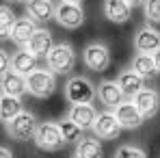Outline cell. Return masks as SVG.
Returning <instances> with one entry per match:
<instances>
[{"instance_id":"4316f807","label":"cell","mask_w":160,"mask_h":158,"mask_svg":"<svg viewBox=\"0 0 160 158\" xmlns=\"http://www.w3.org/2000/svg\"><path fill=\"white\" fill-rule=\"evenodd\" d=\"M115 158H147V154L136 145H121V147H117Z\"/></svg>"},{"instance_id":"4dcf8cb0","label":"cell","mask_w":160,"mask_h":158,"mask_svg":"<svg viewBox=\"0 0 160 158\" xmlns=\"http://www.w3.org/2000/svg\"><path fill=\"white\" fill-rule=\"evenodd\" d=\"M132 7H138V4H145V0H128Z\"/></svg>"},{"instance_id":"1f68e13d","label":"cell","mask_w":160,"mask_h":158,"mask_svg":"<svg viewBox=\"0 0 160 158\" xmlns=\"http://www.w3.org/2000/svg\"><path fill=\"white\" fill-rule=\"evenodd\" d=\"M7 2H28V0H7Z\"/></svg>"},{"instance_id":"484cf974","label":"cell","mask_w":160,"mask_h":158,"mask_svg":"<svg viewBox=\"0 0 160 158\" xmlns=\"http://www.w3.org/2000/svg\"><path fill=\"white\" fill-rule=\"evenodd\" d=\"M143 11L149 24H160V0H145Z\"/></svg>"},{"instance_id":"f1b7e54d","label":"cell","mask_w":160,"mask_h":158,"mask_svg":"<svg viewBox=\"0 0 160 158\" xmlns=\"http://www.w3.org/2000/svg\"><path fill=\"white\" fill-rule=\"evenodd\" d=\"M0 158H13V152H11L9 147H2V150H0Z\"/></svg>"},{"instance_id":"836d02e7","label":"cell","mask_w":160,"mask_h":158,"mask_svg":"<svg viewBox=\"0 0 160 158\" xmlns=\"http://www.w3.org/2000/svg\"><path fill=\"white\" fill-rule=\"evenodd\" d=\"M74 158H80V156H74Z\"/></svg>"},{"instance_id":"7402d4cb","label":"cell","mask_w":160,"mask_h":158,"mask_svg":"<svg viewBox=\"0 0 160 158\" xmlns=\"http://www.w3.org/2000/svg\"><path fill=\"white\" fill-rule=\"evenodd\" d=\"M104 150L98 136H87L80 143H76V156L80 158H102Z\"/></svg>"},{"instance_id":"9c48e42d","label":"cell","mask_w":160,"mask_h":158,"mask_svg":"<svg viewBox=\"0 0 160 158\" xmlns=\"http://www.w3.org/2000/svg\"><path fill=\"white\" fill-rule=\"evenodd\" d=\"M132 102L136 104V108L143 113L145 119H152V117L158 115V110H160V93L156 89L145 87V89H141L132 98Z\"/></svg>"},{"instance_id":"52a82bcc","label":"cell","mask_w":160,"mask_h":158,"mask_svg":"<svg viewBox=\"0 0 160 158\" xmlns=\"http://www.w3.org/2000/svg\"><path fill=\"white\" fill-rule=\"evenodd\" d=\"M54 20L58 22V26L74 30V28L82 26V22H84V11H82V7H80L78 2H65V0H58Z\"/></svg>"},{"instance_id":"277c9868","label":"cell","mask_w":160,"mask_h":158,"mask_svg":"<svg viewBox=\"0 0 160 158\" xmlns=\"http://www.w3.org/2000/svg\"><path fill=\"white\" fill-rule=\"evenodd\" d=\"M46 65L48 69H52L54 74H69L76 65V52L69 43H54V48L46 56Z\"/></svg>"},{"instance_id":"7c38bea8","label":"cell","mask_w":160,"mask_h":158,"mask_svg":"<svg viewBox=\"0 0 160 158\" xmlns=\"http://www.w3.org/2000/svg\"><path fill=\"white\" fill-rule=\"evenodd\" d=\"M160 48V33L156 28L141 26L134 35V50L136 52H145V54H154Z\"/></svg>"},{"instance_id":"7a4b0ae2","label":"cell","mask_w":160,"mask_h":158,"mask_svg":"<svg viewBox=\"0 0 160 158\" xmlns=\"http://www.w3.org/2000/svg\"><path fill=\"white\" fill-rule=\"evenodd\" d=\"M32 141L43 152H58V150H63V145H67L65 136L61 132V126L54 124V121H41L37 126V132H35Z\"/></svg>"},{"instance_id":"d6986e66","label":"cell","mask_w":160,"mask_h":158,"mask_svg":"<svg viewBox=\"0 0 160 158\" xmlns=\"http://www.w3.org/2000/svg\"><path fill=\"white\" fill-rule=\"evenodd\" d=\"M117 82H119V87L123 89L126 98H130V100H132L141 89H145V78H143L141 74H136L132 67H130V69H123V72L117 76Z\"/></svg>"},{"instance_id":"6da1fadb","label":"cell","mask_w":160,"mask_h":158,"mask_svg":"<svg viewBox=\"0 0 160 158\" xmlns=\"http://www.w3.org/2000/svg\"><path fill=\"white\" fill-rule=\"evenodd\" d=\"M98 98V89L95 84L84 76H74L67 80L65 84V100L69 104H91Z\"/></svg>"},{"instance_id":"f546056e","label":"cell","mask_w":160,"mask_h":158,"mask_svg":"<svg viewBox=\"0 0 160 158\" xmlns=\"http://www.w3.org/2000/svg\"><path fill=\"white\" fill-rule=\"evenodd\" d=\"M154 61H156V69L160 72V48L156 50V52H154Z\"/></svg>"},{"instance_id":"4fadbf2b","label":"cell","mask_w":160,"mask_h":158,"mask_svg":"<svg viewBox=\"0 0 160 158\" xmlns=\"http://www.w3.org/2000/svg\"><path fill=\"white\" fill-rule=\"evenodd\" d=\"M104 15L112 24H126L132 15V4L128 0H104Z\"/></svg>"},{"instance_id":"e0dca14e","label":"cell","mask_w":160,"mask_h":158,"mask_svg":"<svg viewBox=\"0 0 160 158\" xmlns=\"http://www.w3.org/2000/svg\"><path fill=\"white\" fill-rule=\"evenodd\" d=\"M98 115H100V113L95 110V106H93V104H74L72 108H69V113H67V117L74 119L82 130L93 128Z\"/></svg>"},{"instance_id":"ffe728a7","label":"cell","mask_w":160,"mask_h":158,"mask_svg":"<svg viewBox=\"0 0 160 158\" xmlns=\"http://www.w3.org/2000/svg\"><path fill=\"white\" fill-rule=\"evenodd\" d=\"M37 59H39V56H35L32 52H28L26 48H24V50H20V52H15L11 56V69H15L18 74L28 76L30 72L39 69V61H37Z\"/></svg>"},{"instance_id":"83f0119b","label":"cell","mask_w":160,"mask_h":158,"mask_svg":"<svg viewBox=\"0 0 160 158\" xmlns=\"http://www.w3.org/2000/svg\"><path fill=\"white\" fill-rule=\"evenodd\" d=\"M9 63H11V61H9V54L2 50V52H0V74H7V72H9Z\"/></svg>"},{"instance_id":"5bb4252c","label":"cell","mask_w":160,"mask_h":158,"mask_svg":"<svg viewBox=\"0 0 160 158\" xmlns=\"http://www.w3.org/2000/svg\"><path fill=\"white\" fill-rule=\"evenodd\" d=\"M37 33V22L32 20V18H18V22L13 24V28H11V41L13 43H18V46H24L26 48L28 41H30V37Z\"/></svg>"},{"instance_id":"5b68a950","label":"cell","mask_w":160,"mask_h":158,"mask_svg":"<svg viewBox=\"0 0 160 158\" xmlns=\"http://www.w3.org/2000/svg\"><path fill=\"white\" fill-rule=\"evenodd\" d=\"M37 126H39L37 117H35L32 113H28V110H22L20 115H15L11 121L4 124V128H7V132H9V136L15 139V141H28V139H35Z\"/></svg>"},{"instance_id":"ba28073f","label":"cell","mask_w":160,"mask_h":158,"mask_svg":"<svg viewBox=\"0 0 160 158\" xmlns=\"http://www.w3.org/2000/svg\"><path fill=\"white\" fill-rule=\"evenodd\" d=\"M93 134L98 136V139H104V141H112V139H117L119 136V132L123 130L121 128V124H119V119H117V115L115 113H110V110H104V113H100L98 115V119H95V124H93Z\"/></svg>"},{"instance_id":"603a6c76","label":"cell","mask_w":160,"mask_h":158,"mask_svg":"<svg viewBox=\"0 0 160 158\" xmlns=\"http://www.w3.org/2000/svg\"><path fill=\"white\" fill-rule=\"evenodd\" d=\"M24 108H22V98H13V95H2L0 100V117L2 121H11L15 115H20Z\"/></svg>"},{"instance_id":"3957f363","label":"cell","mask_w":160,"mask_h":158,"mask_svg":"<svg viewBox=\"0 0 160 158\" xmlns=\"http://www.w3.org/2000/svg\"><path fill=\"white\" fill-rule=\"evenodd\" d=\"M26 84H28V93L39 98V100H46L50 98L54 91H56V74L52 69H35L26 76Z\"/></svg>"},{"instance_id":"d6a6232c","label":"cell","mask_w":160,"mask_h":158,"mask_svg":"<svg viewBox=\"0 0 160 158\" xmlns=\"http://www.w3.org/2000/svg\"><path fill=\"white\" fill-rule=\"evenodd\" d=\"M65 2H78V4H80V2H82V0H65Z\"/></svg>"},{"instance_id":"ac0fdd59","label":"cell","mask_w":160,"mask_h":158,"mask_svg":"<svg viewBox=\"0 0 160 158\" xmlns=\"http://www.w3.org/2000/svg\"><path fill=\"white\" fill-rule=\"evenodd\" d=\"M56 13V4L52 0H28L26 2V15L35 22H48Z\"/></svg>"},{"instance_id":"9a60e30c","label":"cell","mask_w":160,"mask_h":158,"mask_svg":"<svg viewBox=\"0 0 160 158\" xmlns=\"http://www.w3.org/2000/svg\"><path fill=\"white\" fill-rule=\"evenodd\" d=\"M26 91H28V84L24 74H18L15 69H9L7 74H2V95L22 98Z\"/></svg>"},{"instance_id":"44dd1931","label":"cell","mask_w":160,"mask_h":158,"mask_svg":"<svg viewBox=\"0 0 160 158\" xmlns=\"http://www.w3.org/2000/svg\"><path fill=\"white\" fill-rule=\"evenodd\" d=\"M132 69L136 74H141L143 78H152L154 74H158L156 69V61H154V54H145V52H136L132 59Z\"/></svg>"},{"instance_id":"8992f818","label":"cell","mask_w":160,"mask_h":158,"mask_svg":"<svg viewBox=\"0 0 160 158\" xmlns=\"http://www.w3.org/2000/svg\"><path fill=\"white\" fill-rule=\"evenodd\" d=\"M82 63H84L91 72H95V74L104 72L108 65H110V50H108V46L102 43V41L89 43V46L82 50Z\"/></svg>"},{"instance_id":"2e32d148","label":"cell","mask_w":160,"mask_h":158,"mask_svg":"<svg viewBox=\"0 0 160 158\" xmlns=\"http://www.w3.org/2000/svg\"><path fill=\"white\" fill-rule=\"evenodd\" d=\"M54 48V41H52V33L48 30V28H37V33L30 37V41H28L26 50L28 52H32L35 56H48V52Z\"/></svg>"},{"instance_id":"8fae6325","label":"cell","mask_w":160,"mask_h":158,"mask_svg":"<svg viewBox=\"0 0 160 158\" xmlns=\"http://www.w3.org/2000/svg\"><path fill=\"white\" fill-rule=\"evenodd\" d=\"M123 98H126V93H123V89L119 87L117 80H104V82L98 84V100L110 110H115L121 104Z\"/></svg>"},{"instance_id":"d4e9b609","label":"cell","mask_w":160,"mask_h":158,"mask_svg":"<svg viewBox=\"0 0 160 158\" xmlns=\"http://www.w3.org/2000/svg\"><path fill=\"white\" fill-rule=\"evenodd\" d=\"M15 22H18V18L11 11V7L9 4H2V9H0V35H2V39H9L11 28H13Z\"/></svg>"},{"instance_id":"cb8c5ba5","label":"cell","mask_w":160,"mask_h":158,"mask_svg":"<svg viewBox=\"0 0 160 158\" xmlns=\"http://www.w3.org/2000/svg\"><path fill=\"white\" fill-rule=\"evenodd\" d=\"M58 126H61V132L65 136V143H80L84 139L82 136V128L74 119H69V117H65L63 121H58Z\"/></svg>"},{"instance_id":"30bf717a","label":"cell","mask_w":160,"mask_h":158,"mask_svg":"<svg viewBox=\"0 0 160 158\" xmlns=\"http://www.w3.org/2000/svg\"><path fill=\"white\" fill-rule=\"evenodd\" d=\"M112 113L117 115V119H119V124H121L123 130H136V128H141L143 121H145L143 113L136 108V104H134L132 100H130V102H121Z\"/></svg>"}]
</instances>
